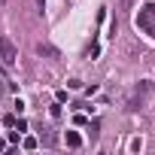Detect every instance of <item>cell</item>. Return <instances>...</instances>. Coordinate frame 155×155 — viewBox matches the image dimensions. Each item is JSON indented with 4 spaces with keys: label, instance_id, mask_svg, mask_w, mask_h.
Instances as JSON below:
<instances>
[{
    "label": "cell",
    "instance_id": "4",
    "mask_svg": "<svg viewBox=\"0 0 155 155\" xmlns=\"http://www.w3.org/2000/svg\"><path fill=\"white\" fill-rule=\"evenodd\" d=\"M37 52H40V55H46V58H58V49H55V46H46V43H40V46H37Z\"/></svg>",
    "mask_w": 155,
    "mask_h": 155
},
{
    "label": "cell",
    "instance_id": "3",
    "mask_svg": "<svg viewBox=\"0 0 155 155\" xmlns=\"http://www.w3.org/2000/svg\"><path fill=\"white\" fill-rule=\"evenodd\" d=\"M64 140H67V146H70V149H79V146H82V137L76 134V131H67V134H64Z\"/></svg>",
    "mask_w": 155,
    "mask_h": 155
},
{
    "label": "cell",
    "instance_id": "8",
    "mask_svg": "<svg viewBox=\"0 0 155 155\" xmlns=\"http://www.w3.org/2000/svg\"><path fill=\"white\" fill-rule=\"evenodd\" d=\"M3 149H6V140H0V152H3Z\"/></svg>",
    "mask_w": 155,
    "mask_h": 155
},
{
    "label": "cell",
    "instance_id": "7",
    "mask_svg": "<svg viewBox=\"0 0 155 155\" xmlns=\"http://www.w3.org/2000/svg\"><path fill=\"white\" fill-rule=\"evenodd\" d=\"M131 3H134V0H122V9H131Z\"/></svg>",
    "mask_w": 155,
    "mask_h": 155
},
{
    "label": "cell",
    "instance_id": "2",
    "mask_svg": "<svg viewBox=\"0 0 155 155\" xmlns=\"http://www.w3.org/2000/svg\"><path fill=\"white\" fill-rule=\"evenodd\" d=\"M0 61H3L6 67H12L18 61V49H15V43L9 37H0Z\"/></svg>",
    "mask_w": 155,
    "mask_h": 155
},
{
    "label": "cell",
    "instance_id": "9",
    "mask_svg": "<svg viewBox=\"0 0 155 155\" xmlns=\"http://www.w3.org/2000/svg\"><path fill=\"white\" fill-rule=\"evenodd\" d=\"M3 3H6V0H0V6H3Z\"/></svg>",
    "mask_w": 155,
    "mask_h": 155
},
{
    "label": "cell",
    "instance_id": "6",
    "mask_svg": "<svg viewBox=\"0 0 155 155\" xmlns=\"http://www.w3.org/2000/svg\"><path fill=\"white\" fill-rule=\"evenodd\" d=\"M18 137H21V131H9V137H6V143H18Z\"/></svg>",
    "mask_w": 155,
    "mask_h": 155
},
{
    "label": "cell",
    "instance_id": "1",
    "mask_svg": "<svg viewBox=\"0 0 155 155\" xmlns=\"http://www.w3.org/2000/svg\"><path fill=\"white\" fill-rule=\"evenodd\" d=\"M137 28L155 40V3H143L137 12Z\"/></svg>",
    "mask_w": 155,
    "mask_h": 155
},
{
    "label": "cell",
    "instance_id": "5",
    "mask_svg": "<svg viewBox=\"0 0 155 155\" xmlns=\"http://www.w3.org/2000/svg\"><path fill=\"white\" fill-rule=\"evenodd\" d=\"M21 146H25V149H37V140H34V137H25Z\"/></svg>",
    "mask_w": 155,
    "mask_h": 155
}]
</instances>
